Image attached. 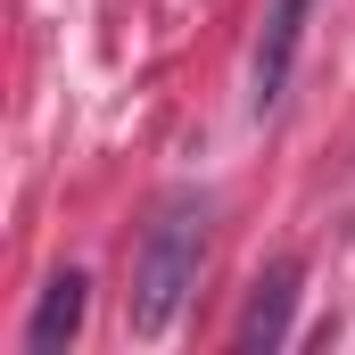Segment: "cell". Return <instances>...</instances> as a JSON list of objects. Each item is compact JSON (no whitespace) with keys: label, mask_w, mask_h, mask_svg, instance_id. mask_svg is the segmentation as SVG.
Masks as SVG:
<instances>
[{"label":"cell","mask_w":355,"mask_h":355,"mask_svg":"<svg viewBox=\"0 0 355 355\" xmlns=\"http://www.w3.org/2000/svg\"><path fill=\"white\" fill-rule=\"evenodd\" d=\"M83 306H91V281H83V272H50V281H42L33 322H25V355H58V347H75Z\"/></svg>","instance_id":"3"},{"label":"cell","mask_w":355,"mask_h":355,"mask_svg":"<svg viewBox=\"0 0 355 355\" xmlns=\"http://www.w3.org/2000/svg\"><path fill=\"white\" fill-rule=\"evenodd\" d=\"M306 8H314V0H272V17H265V42H257V116H265L272 99H281V83H289L297 33H306Z\"/></svg>","instance_id":"4"},{"label":"cell","mask_w":355,"mask_h":355,"mask_svg":"<svg viewBox=\"0 0 355 355\" xmlns=\"http://www.w3.org/2000/svg\"><path fill=\"white\" fill-rule=\"evenodd\" d=\"M207 223H215V198H207V190H174V198L149 215V232H141V248H132V297H124V314H132L141 339H157V331L174 322V306L198 289Z\"/></svg>","instance_id":"1"},{"label":"cell","mask_w":355,"mask_h":355,"mask_svg":"<svg viewBox=\"0 0 355 355\" xmlns=\"http://www.w3.org/2000/svg\"><path fill=\"white\" fill-rule=\"evenodd\" d=\"M289 306H297V265L281 257V265L257 272V289H248V314H240L232 347H240V355H272L281 339H289Z\"/></svg>","instance_id":"2"}]
</instances>
